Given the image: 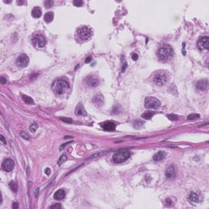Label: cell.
<instances>
[{"mask_svg":"<svg viewBox=\"0 0 209 209\" xmlns=\"http://www.w3.org/2000/svg\"><path fill=\"white\" fill-rule=\"evenodd\" d=\"M85 83L87 84V86H88L90 87H96L99 84V78L96 75H90L88 77H87Z\"/></svg>","mask_w":209,"mask_h":209,"instance_id":"cell-8","label":"cell"},{"mask_svg":"<svg viewBox=\"0 0 209 209\" xmlns=\"http://www.w3.org/2000/svg\"><path fill=\"white\" fill-rule=\"evenodd\" d=\"M126 68H127V63H126V61H124V63H123V66H122V72L123 73L125 71Z\"/></svg>","mask_w":209,"mask_h":209,"instance_id":"cell-37","label":"cell"},{"mask_svg":"<svg viewBox=\"0 0 209 209\" xmlns=\"http://www.w3.org/2000/svg\"><path fill=\"white\" fill-rule=\"evenodd\" d=\"M2 168L5 171H11L14 168V162L10 158H7L3 162Z\"/></svg>","mask_w":209,"mask_h":209,"instance_id":"cell-12","label":"cell"},{"mask_svg":"<svg viewBox=\"0 0 209 209\" xmlns=\"http://www.w3.org/2000/svg\"><path fill=\"white\" fill-rule=\"evenodd\" d=\"M154 113L152 112V111H146V112L141 114V118H143L145 119H150L154 116Z\"/></svg>","mask_w":209,"mask_h":209,"instance_id":"cell-22","label":"cell"},{"mask_svg":"<svg viewBox=\"0 0 209 209\" xmlns=\"http://www.w3.org/2000/svg\"><path fill=\"white\" fill-rule=\"evenodd\" d=\"M66 160H67V156L65 155V154H63V155H61L60 157L58 162H57V164H58L59 166H60V165H62Z\"/></svg>","mask_w":209,"mask_h":209,"instance_id":"cell-26","label":"cell"},{"mask_svg":"<svg viewBox=\"0 0 209 209\" xmlns=\"http://www.w3.org/2000/svg\"><path fill=\"white\" fill-rule=\"evenodd\" d=\"M131 58H132L133 60H136L138 59V55L136 53H133L132 55H131Z\"/></svg>","mask_w":209,"mask_h":209,"instance_id":"cell-36","label":"cell"},{"mask_svg":"<svg viewBox=\"0 0 209 209\" xmlns=\"http://www.w3.org/2000/svg\"><path fill=\"white\" fill-rule=\"evenodd\" d=\"M173 49L170 46H165L163 48H159L158 52V58L162 60H167L171 59L173 56Z\"/></svg>","mask_w":209,"mask_h":209,"instance_id":"cell-2","label":"cell"},{"mask_svg":"<svg viewBox=\"0 0 209 209\" xmlns=\"http://www.w3.org/2000/svg\"><path fill=\"white\" fill-rule=\"evenodd\" d=\"M9 188L11 189L13 192H17L18 185L15 182V181H11V182L9 183Z\"/></svg>","mask_w":209,"mask_h":209,"instance_id":"cell-24","label":"cell"},{"mask_svg":"<svg viewBox=\"0 0 209 209\" xmlns=\"http://www.w3.org/2000/svg\"><path fill=\"white\" fill-rule=\"evenodd\" d=\"M60 120L63 121V122L65 123H73V120L71 119H69V118H60Z\"/></svg>","mask_w":209,"mask_h":209,"instance_id":"cell-33","label":"cell"},{"mask_svg":"<svg viewBox=\"0 0 209 209\" xmlns=\"http://www.w3.org/2000/svg\"><path fill=\"white\" fill-rule=\"evenodd\" d=\"M198 48L200 49H208L209 48V37L203 36L198 39Z\"/></svg>","mask_w":209,"mask_h":209,"instance_id":"cell-10","label":"cell"},{"mask_svg":"<svg viewBox=\"0 0 209 209\" xmlns=\"http://www.w3.org/2000/svg\"><path fill=\"white\" fill-rule=\"evenodd\" d=\"M165 203H166V205L168 207H172L174 205V203L172 202V200L170 199V198H167V199L165 200Z\"/></svg>","mask_w":209,"mask_h":209,"instance_id":"cell-30","label":"cell"},{"mask_svg":"<svg viewBox=\"0 0 209 209\" xmlns=\"http://www.w3.org/2000/svg\"><path fill=\"white\" fill-rule=\"evenodd\" d=\"M45 173H46L47 175H50V173H51V169H50L49 167L46 168V169H45Z\"/></svg>","mask_w":209,"mask_h":209,"instance_id":"cell-40","label":"cell"},{"mask_svg":"<svg viewBox=\"0 0 209 209\" xmlns=\"http://www.w3.org/2000/svg\"><path fill=\"white\" fill-rule=\"evenodd\" d=\"M77 33H78V35L79 38L83 40H86L87 39H89L91 35H92V31H91L89 28H87L86 26L79 28Z\"/></svg>","mask_w":209,"mask_h":209,"instance_id":"cell-7","label":"cell"},{"mask_svg":"<svg viewBox=\"0 0 209 209\" xmlns=\"http://www.w3.org/2000/svg\"><path fill=\"white\" fill-rule=\"evenodd\" d=\"M167 79H168V75H167V73H165L163 71H158L155 73L153 78L154 83L158 86L164 85L167 82Z\"/></svg>","mask_w":209,"mask_h":209,"instance_id":"cell-4","label":"cell"},{"mask_svg":"<svg viewBox=\"0 0 209 209\" xmlns=\"http://www.w3.org/2000/svg\"><path fill=\"white\" fill-rule=\"evenodd\" d=\"M32 43L37 48H43L46 45V39L42 34H35L32 38Z\"/></svg>","mask_w":209,"mask_h":209,"instance_id":"cell-6","label":"cell"},{"mask_svg":"<svg viewBox=\"0 0 209 209\" xmlns=\"http://www.w3.org/2000/svg\"><path fill=\"white\" fill-rule=\"evenodd\" d=\"M65 196V193L63 190H58L54 194V198L56 200H61Z\"/></svg>","mask_w":209,"mask_h":209,"instance_id":"cell-18","label":"cell"},{"mask_svg":"<svg viewBox=\"0 0 209 209\" xmlns=\"http://www.w3.org/2000/svg\"><path fill=\"white\" fill-rule=\"evenodd\" d=\"M75 114L77 116H86L87 112L83 107V104L82 103H79L75 108Z\"/></svg>","mask_w":209,"mask_h":209,"instance_id":"cell-15","label":"cell"},{"mask_svg":"<svg viewBox=\"0 0 209 209\" xmlns=\"http://www.w3.org/2000/svg\"><path fill=\"white\" fill-rule=\"evenodd\" d=\"M12 208H14V209H16V208H18V203H13V204H12Z\"/></svg>","mask_w":209,"mask_h":209,"instance_id":"cell-41","label":"cell"},{"mask_svg":"<svg viewBox=\"0 0 209 209\" xmlns=\"http://www.w3.org/2000/svg\"><path fill=\"white\" fill-rule=\"evenodd\" d=\"M22 99L27 104H33V100L31 97H29L26 95H22Z\"/></svg>","mask_w":209,"mask_h":209,"instance_id":"cell-23","label":"cell"},{"mask_svg":"<svg viewBox=\"0 0 209 209\" xmlns=\"http://www.w3.org/2000/svg\"><path fill=\"white\" fill-rule=\"evenodd\" d=\"M23 3H25V2H17V4H20V5H21V4H23Z\"/></svg>","mask_w":209,"mask_h":209,"instance_id":"cell-44","label":"cell"},{"mask_svg":"<svg viewBox=\"0 0 209 209\" xmlns=\"http://www.w3.org/2000/svg\"><path fill=\"white\" fill-rule=\"evenodd\" d=\"M100 126L102 127V128L104 131H114L116 128V124L114 122H111V121H106V122L102 123L100 124Z\"/></svg>","mask_w":209,"mask_h":209,"instance_id":"cell-13","label":"cell"},{"mask_svg":"<svg viewBox=\"0 0 209 209\" xmlns=\"http://www.w3.org/2000/svg\"><path fill=\"white\" fill-rule=\"evenodd\" d=\"M130 151L127 150H123L118 151L113 155V160L115 163H121L125 162L130 157Z\"/></svg>","mask_w":209,"mask_h":209,"instance_id":"cell-3","label":"cell"},{"mask_svg":"<svg viewBox=\"0 0 209 209\" xmlns=\"http://www.w3.org/2000/svg\"><path fill=\"white\" fill-rule=\"evenodd\" d=\"M61 206H60V204L59 203H56V204H53V205H51L50 206V208H60Z\"/></svg>","mask_w":209,"mask_h":209,"instance_id":"cell-35","label":"cell"},{"mask_svg":"<svg viewBox=\"0 0 209 209\" xmlns=\"http://www.w3.org/2000/svg\"><path fill=\"white\" fill-rule=\"evenodd\" d=\"M93 103L96 104V106L100 107L103 106L104 104V97L101 94H96V95L93 97Z\"/></svg>","mask_w":209,"mask_h":209,"instance_id":"cell-16","label":"cell"},{"mask_svg":"<svg viewBox=\"0 0 209 209\" xmlns=\"http://www.w3.org/2000/svg\"><path fill=\"white\" fill-rule=\"evenodd\" d=\"M143 125H144V123L141 120H136V121H135V123H134V127H136V128H140V127H141Z\"/></svg>","mask_w":209,"mask_h":209,"instance_id":"cell-27","label":"cell"},{"mask_svg":"<svg viewBox=\"0 0 209 209\" xmlns=\"http://www.w3.org/2000/svg\"><path fill=\"white\" fill-rule=\"evenodd\" d=\"M167 117L170 120H172V121H176V120H177V119H178V117H177V115H175V114H168V115H167Z\"/></svg>","mask_w":209,"mask_h":209,"instance_id":"cell-31","label":"cell"},{"mask_svg":"<svg viewBox=\"0 0 209 209\" xmlns=\"http://www.w3.org/2000/svg\"><path fill=\"white\" fill-rule=\"evenodd\" d=\"M32 16L34 18H39L42 16V10L39 7H35L32 10Z\"/></svg>","mask_w":209,"mask_h":209,"instance_id":"cell-19","label":"cell"},{"mask_svg":"<svg viewBox=\"0 0 209 209\" xmlns=\"http://www.w3.org/2000/svg\"><path fill=\"white\" fill-rule=\"evenodd\" d=\"M74 5L76 6V7H80L83 5V1H81V0H75V1L73 2Z\"/></svg>","mask_w":209,"mask_h":209,"instance_id":"cell-32","label":"cell"},{"mask_svg":"<svg viewBox=\"0 0 209 209\" xmlns=\"http://www.w3.org/2000/svg\"><path fill=\"white\" fill-rule=\"evenodd\" d=\"M91 61H92V57H91V56L87 57V58L85 59V63H89Z\"/></svg>","mask_w":209,"mask_h":209,"instance_id":"cell-39","label":"cell"},{"mask_svg":"<svg viewBox=\"0 0 209 209\" xmlns=\"http://www.w3.org/2000/svg\"><path fill=\"white\" fill-rule=\"evenodd\" d=\"M188 200L190 203L194 204V203H198V201H199V197H198V195L196 193H191L190 195H189Z\"/></svg>","mask_w":209,"mask_h":209,"instance_id":"cell-17","label":"cell"},{"mask_svg":"<svg viewBox=\"0 0 209 209\" xmlns=\"http://www.w3.org/2000/svg\"><path fill=\"white\" fill-rule=\"evenodd\" d=\"M44 4L46 6V8H51V7L53 5V1H46L44 3Z\"/></svg>","mask_w":209,"mask_h":209,"instance_id":"cell-34","label":"cell"},{"mask_svg":"<svg viewBox=\"0 0 209 209\" xmlns=\"http://www.w3.org/2000/svg\"><path fill=\"white\" fill-rule=\"evenodd\" d=\"M0 139H1V141H2V142L3 143V144H6V141H5V140H4V137H3V135H1V136H0Z\"/></svg>","mask_w":209,"mask_h":209,"instance_id":"cell-43","label":"cell"},{"mask_svg":"<svg viewBox=\"0 0 209 209\" xmlns=\"http://www.w3.org/2000/svg\"><path fill=\"white\" fill-rule=\"evenodd\" d=\"M53 18H54V13L52 12H47L45 16H44V21L47 22V23H50L53 21Z\"/></svg>","mask_w":209,"mask_h":209,"instance_id":"cell-21","label":"cell"},{"mask_svg":"<svg viewBox=\"0 0 209 209\" xmlns=\"http://www.w3.org/2000/svg\"><path fill=\"white\" fill-rule=\"evenodd\" d=\"M52 89L57 95H62L69 89V84L65 80L58 79L56 80L52 85Z\"/></svg>","mask_w":209,"mask_h":209,"instance_id":"cell-1","label":"cell"},{"mask_svg":"<svg viewBox=\"0 0 209 209\" xmlns=\"http://www.w3.org/2000/svg\"><path fill=\"white\" fill-rule=\"evenodd\" d=\"M38 127H39V125H38V123H33L31 125L29 126V131H31L32 133H34L36 130L38 129Z\"/></svg>","mask_w":209,"mask_h":209,"instance_id":"cell-25","label":"cell"},{"mask_svg":"<svg viewBox=\"0 0 209 209\" xmlns=\"http://www.w3.org/2000/svg\"><path fill=\"white\" fill-rule=\"evenodd\" d=\"M20 135H21V137H23L24 139H26V140L29 139V135L27 132H25V131H21V132H20Z\"/></svg>","mask_w":209,"mask_h":209,"instance_id":"cell-29","label":"cell"},{"mask_svg":"<svg viewBox=\"0 0 209 209\" xmlns=\"http://www.w3.org/2000/svg\"><path fill=\"white\" fill-rule=\"evenodd\" d=\"M29 57L26 54H21L16 59V65L19 67H26L29 65Z\"/></svg>","mask_w":209,"mask_h":209,"instance_id":"cell-9","label":"cell"},{"mask_svg":"<svg viewBox=\"0 0 209 209\" xmlns=\"http://www.w3.org/2000/svg\"><path fill=\"white\" fill-rule=\"evenodd\" d=\"M165 175H166L167 179H174L175 177H176V169H175L174 166L171 165V166L168 167L166 169V171H165Z\"/></svg>","mask_w":209,"mask_h":209,"instance_id":"cell-14","label":"cell"},{"mask_svg":"<svg viewBox=\"0 0 209 209\" xmlns=\"http://www.w3.org/2000/svg\"><path fill=\"white\" fill-rule=\"evenodd\" d=\"M6 82H7V79H5V78H3V77H1V78H0V83L2 84L5 83Z\"/></svg>","mask_w":209,"mask_h":209,"instance_id":"cell-38","label":"cell"},{"mask_svg":"<svg viewBox=\"0 0 209 209\" xmlns=\"http://www.w3.org/2000/svg\"><path fill=\"white\" fill-rule=\"evenodd\" d=\"M165 157H166V153L164 151H159V152H158L157 154H154L153 157V159L156 162H158V161H161L162 159H163Z\"/></svg>","mask_w":209,"mask_h":209,"instance_id":"cell-20","label":"cell"},{"mask_svg":"<svg viewBox=\"0 0 209 209\" xmlns=\"http://www.w3.org/2000/svg\"><path fill=\"white\" fill-rule=\"evenodd\" d=\"M199 118V114H189L187 119H190V120H192V119H198Z\"/></svg>","mask_w":209,"mask_h":209,"instance_id":"cell-28","label":"cell"},{"mask_svg":"<svg viewBox=\"0 0 209 209\" xmlns=\"http://www.w3.org/2000/svg\"><path fill=\"white\" fill-rule=\"evenodd\" d=\"M195 87L198 90L202 91V92H206L208 90V80L206 79L198 81L195 84Z\"/></svg>","mask_w":209,"mask_h":209,"instance_id":"cell-11","label":"cell"},{"mask_svg":"<svg viewBox=\"0 0 209 209\" xmlns=\"http://www.w3.org/2000/svg\"><path fill=\"white\" fill-rule=\"evenodd\" d=\"M39 188H37L36 190H35V192H34V195H35V197H38V195H39Z\"/></svg>","mask_w":209,"mask_h":209,"instance_id":"cell-42","label":"cell"},{"mask_svg":"<svg viewBox=\"0 0 209 209\" xmlns=\"http://www.w3.org/2000/svg\"><path fill=\"white\" fill-rule=\"evenodd\" d=\"M145 106L147 109H158L160 106V101L155 97L148 96L145 100Z\"/></svg>","mask_w":209,"mask_h":209,"instance_id":"cell-5","label":"cell"}]
</instances>
